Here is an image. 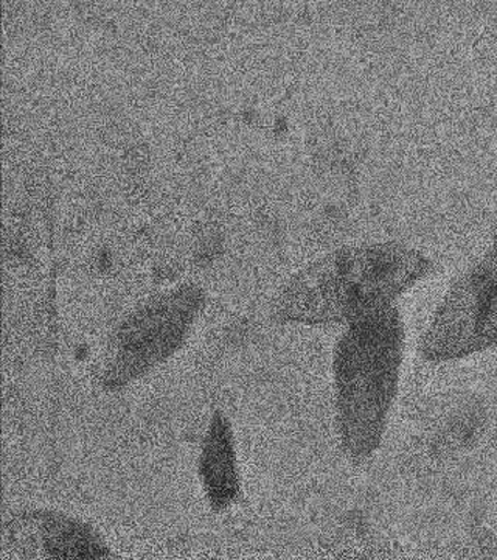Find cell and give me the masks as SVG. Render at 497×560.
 Here are the masks:
<instances>
[{"instance_id":"cell-6","label":"cell","mask_w":497,"mask_h":560,"mask_svg":"<svg viewBox=\"0 0 497 560\" xmlns=\"http://www.w3.org/2000/svg\"><path fill=\"white\" fill-rule=\"evenodd\" d=\"M201 478L210 503L224 510L238 495L237 458L227 420L216 415L205 438L201 456Z\"/></svg>"},{"instance_id":"cell-1","label":"cell","mask_w":497,"mask_h":560,"mask_svg":"<svg viewBox=\"0 0 497 560\" xmlns=\"http://www.w3.org/2000/svg\"><path fill=\"white\" fill-rule=\"evenodd\" d=\"M430 267L417 250L393 243L342 249L291 282L279 302V315L304 323H353L388 307Z\"/></svg>"},{"instance_id":"cell-3","label":"cell","mask_w":497,"mask_h":560,"mask_svg":"<svg viewBox=\"0 0 497 560\" xmlns=\"http://www.w3.org/2000/svg\"><path fill=\"white\" fill-rule=\"evenodd\" d=\"M497 345V248L449 291L423 340L429 360L471 355Z\"/></svg>"},{"instance_id":"cell-7","label":"cell","mask_w":497,"mask_h":560,"mask_svg":"<svg viewBox=\"0 0 497 560\" xmlns=\"http://www.w3.org/2000/svg\"><path fill=\"white\" fill-rule=\"evenodd\" d=\"M495 242H496V248H497V224H496Z\"/></svg>"},{"instance_id":"cell-5","label":"cell","mask_w":497,"mask_h":560,"mask_svg":"<svg viewBox=\"0 0 497 560\" xmlns=\"http://www.w3.org/2000/svg\"><path fill=\"white\" fill-rule=\"evenodd\" d=\"M3 540L14 558L103 559L110 556L90 526L54 512H31L14 518Z\"/></svg>"},{"instance_id":"cell-2","label":"cell","mask_w":497,"mask_h":560,"mask_svg":"<svg viewBox=\"0 0 497 560\" xmlns=\"http://www.w3.org/2000/svg\"><path fill=\"white\" fill-rule=\"evenodd\" d=\"M403 346V323L392 305L353 320L339 342L334 360L339 425L353 458H367L381 442Z\"/></svg>"},{"instance_id":"cell-4","label":"cell","mask_w":497,"mask_h":560,"mask_svg":"<svg viewBox=\"0 0 497 560\" xmlns=\"http://www.w3.org/2000/svg\"><path fill=\"white\" fill-rule=\"evenodd\" d=\"M198 308L199 293L190 287L143 305L120 327L106 386L120 388L168 359L186 340Z\"/></svg>"}]
</instances>
